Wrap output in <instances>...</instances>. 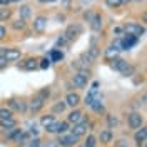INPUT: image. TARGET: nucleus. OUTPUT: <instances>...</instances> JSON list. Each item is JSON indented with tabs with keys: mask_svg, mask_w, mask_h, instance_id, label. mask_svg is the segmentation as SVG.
<instances>
[{
	"mask_svg": "<svg viewBox=\"0 0 147 147\" xmlns=\"http://www.w3.org/2000/svg\"><path fill=\"white\" fill-rule=\"evenodd\" d=\"M110 62H112L110 67H112L114 70L120 72L122 75H125V77H130V75H134V72H136V69L129 64L127 60H124V59H112Z\"/></svg>",
	"mask_w": 147,
	"mask_h": 147,
	"instance_id": "obj_1",
	"label": "nucleus"
},
{
	"mask_svg": "<svg viewBox=\"0 0 147 147\" xmlns=\"http://www.w3.org/2000/svg\"><path fill=\"white\" fill-rule=\"evenodd\" d=\"M122 32H125V35H132V37H136V38H139L140 35L146 34V27L130 22V24H125V25L122 27Z\"/></svg>",
	"mask_w": 147,
	"mask_h": 147,
	"instance_id": "obj_2",
	"label": "nucleus"
},
{
	"mask_svg": "<svg viewBox=\"0 0 147 147\" xmlns=\"http://www.w3.org/2000/svg\"><path fill=\"white\" fill-rule=\"evenodd\" d=\"M55 142L59 144V147H74V146H77L79 137L74 136V134H70V132H69V134H60Z\"/></svg>",
	"mask_w": 147,
	"mask_h": 147,
	"instance_id": "obj_3",
	"label": "nucleus"
},
{
	"mask_svg": "<svg viewBox=\"0 0 147 147\" xmlns=\"http://www.w3.org/2000/svg\"><path fill=\"white\" fill-rule=\"evenodd\" d=\"M127 124H129V129L137 130V129H140L144 125V117L139 112H132V114H129V117H127Z\"/></svg>",
	"mask_w": 147,
	"mask_h": 147,
	"instance_id": "obj_4",
	"label": "nucleus"
},
{
	"mask_svg": "<svg viewBox=\"0 0 147 147\" xmlns=\"http://www.w3.org/2000/svg\"><path fill=\"white\" fill-rule=\"evenodd\" d=\"M87 130H89V120L82 119L80 122H77V124L70 129V134H74V136H77V137L80 139V137H84V136L87 134Z\"/></svg>",
	"mask_w": 147,
	"mask_h": 147,
	"instance_id": "obj_5",
	"label": "nucleus"
},
{
	"mask_svg": "<svg viewBox=\"0 0 147 147\" xmlns=\"http://www.w3.org/2000/svg\"><path fill=\"white\" fill-rule=\"evenodd\" d=\"M82 32V25H79V24H74V25H69L67 27V30H65V34L62 37H64L65 40L69 42V40H72V38H75V37L79 35Z\"/></svg>",
	"mask_w": 147,
	"mask_h": 147,
	"instance_id": "obj_6",
	"label": "nucleus"
},
{
	"mask_svg": "<svg viewBox=\"0 0 147 147\" xmlns=\"http://www.w3.org/2000/svg\"><path fill=\"white\" fill-rule=\"evenodd\" d=\"M32 27H34V30H35L37 34L45 32V28H47V17H45V15H38V17H35V18H34Z\"/></svg>",
	"mask_w": 147,
	"mask_h": 147,
	"instance_id": "obj_7",
	"label": "nucleus"
},
{
	"mask_svg": "<svg viewBox=\"0 0 147 147\" xmlns=\"http://www.w3.org/2000/svg\"><path fill=\"white\" fill-rule=\"evenodd\" d=\"M134 140H136V144L137 147H144L147 142V129L142 125L140 129H137V132H136V136H134Z\"/></svg>",
	"mask_w": 147,
	"mask_h": 147,
	"instance_id": "obj_8",
	"label": "nucleus"
},
{
	"mask_svg": "<svg viewBox=\"0 0 147 147\" xmlns=\"http://www.w3.org/2000/svg\"><path fill=\"white\" fill-rule=\"evenodd\" d=\"M44 105H45V102L42 100V99H38V97H32V100L28 102V109L32 114H37V112H40V110L44 109Z\"/></svg>",
	"mask_w": 147,
	"mask_h": 147,
	"instance_id": "obj_9",
	"label": "nucleus"
},
{
	"mask_svg": "<svg viewBox=\"0 0 147 147\" xmlns=\"http://www.w3.org/2000/svg\"><path fill=\"white\" fill-rule=\"evenodd\" d=\"M64 102H65V105H69V107L75 109V107L80 104V95H79V94H75V92H69Z\"/></svg>",
	"mask_w": 147,
	"mask_h": 147,
	"instance_id": "obj_10",
	"label": "nucleus"
},
{
	"mask_svg": "<svg viewBox=\"0 0 147 147\" xmlns=\"http://www.w3.org/2000/svg\"><path fill=\"white\" fill-rule=\"evenodd\" d=\"M3 57H5L7 62H15V60H18L22 57V52H20V49H7Z\"/></svg>",
	"mask_w": 147,
	"mask_h": 147,
	"instance_id": "obj_11",
	"label": "nucleus"
},
{
	"mask_svg": "<svg viewBox=\"0 0 147 147\" xmlns=\"http://www.w3.org/2000/svg\"><path fill=\"white\" fill-rule=\"evenodd\" d=\"M84 119V114H82V110H79V109H72L70 110V114L67 115V122L69 124H77V122H80V120Z\"/></svg>",
	"mask_w": 147,
	"mask_h": 147,
	"instance_id": "obj_12",
	"label": "nucleus"
},
{
	"mask_svg": "<svg viewBox=\"0 0 147 147\" xmlns=\"http://www.w3.org/2000/svg\"><path fill=\"white\" fill-rule=\"evenodd\" d=\"M87 82H89V79H85L84 75H80V74H74L72 75V84L77 87V89H84L85 85H87Z\"/></svg>",
	"mask_w": 147,
	"mask_h": 147,
	"instance_id": "obj_13",
	"label": "nucleus"
},
{
	"mask_svg": "<svg viewBox=\"0 0 147 147\" xmlns=\"http://www.w3.org/2000/svg\"><path fill=\"white\" fill-rule=\"evenodd\" d=\"M112 139H114V134H112L110 129H104V130H100V134H99V140H100L102 144H110Z\"/></svg>",
	"mask_w": 147,
	"mask_h": 147,
	"instance_id": "obj_14",
	"label": "nucleus"
},
{
	"mask_svg": "<svg viewBox=\"0 0 147 147\" xmlns=\"http://www.w3.org/2000/svg\"><path fill=\"white\" fill-rule=\"evenodd\" d=\"M20 69H24V70H35L38 69V60L37 59H27V60H24V64L18 65Z\"/></svg>",
	"mask_w": 147,
	"mask_h": 147,
	"instance_id": "obj_15",
	"label": "nucleus"
},
{
	"mask_svg": "<svg viewBox=\"0 0 147 147\" xmlns=\"http://www.w3.org/2000/svg\"><path fill=\"white\" fill-rule=\"evenodd\" d=\"M90 28L94 32H100V28H102V15L100 13L94 15V18L90 20Z\"/></svg>",
	"mask_w": 147,
	"mask_h": 147,
	"instance_id": "obj_16",
	"label": "nucleus"
},
{
	"mask_svg": "<svg viewBox=\"0 0 147 147\" xmlns=\"http://www.w3.org/2000/svg\"><path fill=\"white\" fill-rule=\"evenodd\" d=\"M136 44H137V38L132 37V35H125L122 38V49H124V50H129L130 47H134Z\"/></svg>",
	"mask_w": 147,
	"mask_h": 147,
	"instance_id": "obj_17",
	"label": "nucleus"
},
{
	"mask_svg": "<svg viewBox=\"0 0 147 147\" xmlns=\"http://www.w3.org/2000/svg\"><path fill=\"white\" fill-rule=\"evenodd\" d=\"M30 15H32V10H30L28 5H22V7L18 9V17L22 18V20H25V22H27L28 18H30Z\"/></svg>",
	"mask_w": 147,
	"mask_h": 147,
	"instance_id": "obj_18",
	"label": "nucleus"
},
{
	"mask_svg": "<svg viewBox=\"0 0 147 147\" xmlns=\"http://www.w3.org/2000/svg\"><path fill=\"white\" fill-rule=\"evenodd\" d=\"M0 127L3 129V130H9V129H13V127H17V120L13 119H3V120H0Z\"/></svg>",
	"mask_w": 147,
	"mask_h": 147,
	"instance_id": "obj_19",
	"label": "nucleus"
},
{
	"mask_svg": "<svg viewBox=\"0 0 147 147\" xmlns=\"http://www.w3.org/2000/svg\"><path fill=\"white\" fill-rule=\"evenodd\" d=\"M12 18V9L9 7H0V22H7Z\"/></svg>",
	"mask_w": 147,
	"mask_h": 147,
	"instance_id": "obj_20",
	"label": "nucleus"
},
{
	"mask_svg": "<svg viewBox=\"0 0 147 147\" xmlns=\"http://www.w3.org/2000/svg\"><path fill=\"white\" fill-rule=\"evenodd\" d=\"M10 27L13 28V30H25L27 22H25V20H22V18H17V20H13V22L10 24Z\"/></svg>",
	"mask_w": 147,
	"mask_h": 147,
	"instance_id": "obj_21",
	"label": "nucleus"
},
{
	"mask_svg": "<svg viewBox=\"0 0 147 147\" xmlns=\"http://www.w3.org/2000/svg\"><path fill=\"white\" fill-rule=\"evenodd\" d=\"M69 129H70V124H69L67 120L57 122V136H60V134H65V132H67Z\"/></svg>",
	"mask_w": 147,
	"mask_h": 147,
	"instance_id": "obj_22",
	"label": "nucleus"
},
{
	"mask_svg": "<svg viewBox=\"0 0 147 147\" xmlns=\"http://www.w3.org/2000/svg\"><path fill=\"white\" fill-rule=\"evenodd\" d=\"M32 140V136H30V132H22V136H20V139L17 140V144L20 147H24L25 144H28Z\"/></svg>",
	"mask_w": 147,
	"mask_h": 147,
	"instance_id": "obj_23",
	"label": "nucleus"
},
{
	"mask_svg": "<svg viewBox=\"0 0 147 147\" xmlns=\"http://www.w3.org/2000/svg\"><path fill=\"white\" fill-rule=\"evenodd\" d=\"M90 107H92V110H94V112H97V114H105V105H104L100 100L92 102Z\"/></svg>",
	"mask_w": 147,
	"mask_h": 147,
	"instance_id": "obj_24",
	"label": "nucleus"
},
{
	"mask_svg": "<svg viewBox=\"0 0 147 147\" xmlns=\"http://www.w3.org/2000/svg\"><path fill=\"white\" fill-rule=\"evenodd\" d=\"M49 59H50V62H59V60L64 59V54H62L59 49H54V50L50 52V57H49Z\"/></svg>",
	"mask_w": 147,
	"mask_h": 147,
	"instance_id": "obj_25",
	"label": "nucleus"
},
{
	"mask_svg": "<svg viewBox=\"0 0 147 147\" xmlns=\"http://www.w3.org/2000/svg\"><path fill=\"white\" fill-rule=\"evenodd\" d=\"M13 117V112L9 107H0V120L3 119H12Z\"/></svg>",
	"mask_w": 147,
	"mask_h": 147,
	"instance_id": "obj_26",
	"label": "nucleus"
},
{
	"mask_svg": "<svg viewBox=\"0 0 147 147\" xmlns=\"http://www.w3.org/2000/svg\"><path fill=\"white\" fill-rule=\"evenodd\" d=\"M55 122V117H54V114H49V115H44L42 119H40V124L44 125V127H49L50 124H54Z\"/></svg>",
	"mask_w": 147,
	"mask_h": 147,
	"instance_id": "obj_27",
	"label": "nucleus"
},
{
	"mask_svg": "<svg viewBox=\"0 0 147 147\" xmlns=\"http://www.w3.org/2000/svg\"><path fill=\"white\" fill-rule=\"evenodd\" d=\"M49 95H50V90H49V87H44V89H40V90L35 94V97H38V99H42V100L45 102L47 99H49Z\"/></svg>",
	"mask_w": 147,
	"mask_h": 147,
	"instance_id": "obj_28",
	"label": "nucleus"
},
{
	"mask_svg": "<svg viewBox=\"0 0 147 147\" xmlns=\"http://www.w3.org/2000/svg\"><path fill=\"white\" fill-rule=\"evenodd\" d=\"M65 109H67L65 102H57V104H54V107H52V112L54 114H62Z\"/></svg>",
	"mask_w": 147,
	"mask_h": 147,
	"instance_id": "obj_29",
	"label": "nucleus"
},
{
	"mask_svg": "<svg viewBox=\"0 0 147 147\" xmlns=\"http://www.w3.org/2000/svg\"><path fill=\"white\" fill-rule=\"evenodd\" d=\"M87 54L90 55L94 60H97V57L100 55V50H99V47H97V45H92L90 49H87Z\"/></svg>",
	"mask_w": 147,
	"mask_h": 147,
	"instance_id": "obj_30",
	"label": "nucleus"
},
{
	"mask_svg": "<svg viewBox=\"0 0 147 147\" xmlns=\"http://www.w3.org/2000/svg\"><path fill=\"white\" fill-rule=\"evenodd\" d=\"M50 64H52V62H50V59H49V57H44V59H40V60H38V69L47 70V69L50 67Z\"/></svg>",
	"mask_w": 147,
	"mask_h": 147,
	"instance_id": "obj_31",
	"label": "nucleus"
},
{
	"mask_svg": "<svg viewBox=\"0 0 147 147\" xmlns=\"http://www.w3.org/2000/svg\"><path fill=\"white\" fill-rule=\"evenodd\" d=\"M105 5L109 9H119V7H122V2L120 0H105Z\"/></svg>",
	"mask_w": 147,
	"mask_h": 147,
	"instance_id": "obj_32",
	"label": "nucleus"
},
{
	"mask_svg": "<svg viewBox=\"0 0 147 147\" xmlns=\"http://www.w3.org/2000/svg\"><path fill=\"white\" fill-rule=\"evenodd\" d=\"M95 144H97V139L94 137V136H89L87 140L84 142V147H95Z\"/></svg>",
	"mask_w": 147,
	"mask_h": 147,
	"instance_id": "obj_33",
	"label": "nucleus"
},
{
	"mask_svg": "<svg viewBox=\"0 0 147 147\" xmlns=\"http://www.w3.org/2000/svg\"><path fill=\"white\" fill-rule=\"evenodd\" d=\"M107 124H109V127H117L119 125V120H117V117H114V115H107Z\"/></svg>",
	"mask_w": 147,
	"mask_h": 147,
	"instance_id": "obj_34",
	"label": "nucleus"
},
{
	"mask_svg": "<svg viewBox=\"0 0 147 147\" xmlns=\"http://www.w3.org/2000/svg\"><path fill=\"white\" fill-rule=\"evenodd\" d=\"M27 147H42V140L38 137H35V139H32L30 142H28V146Z\"/></svg>",
	"mask_w": 147,
	"mask_h": 147,
	"instance_id": "obj_35",
	"label": "nucleus"
},
{
	"mask_svg": "<svg viewBox=\"0 0 147 147\" xmlns=\"http://www.w3.org/2000/svg\"><path fill=\"white\" fill-rule=\"evenodd\" d=\"M94 15H95V12H92V10H89V12H85V13H84V20H87V22L90 24V20L94 18Z\"/></svg>",
	"mask_w": 147,
	"mask_h": 147,
	"instance_id": "obj_36",
	"label": "nucleus"
},
{
	"mask_svg": "<svg viewBox=\"0 0 147 147\" xmlns=\"http://www.w3.org/2000/svg\"><path fill=\"white\" fill-rule=\"evenodd\" d=\"M42 147H59V144L55 140H47V142H42Z\"/></svg>",
	"mask_w": 147,
	"mask_h": 147,
	"instance_id": "obj_37",
	"label": "nucleus"
},
{
	"mask_svg": "<svg viewBox=\"0 0 147 147\" xmlns=\"http://www.w3.org/2000/svg\"><path fill=\"white\" fill-rule=\"evenodd\" d=\"M115 147H129V144H127L125 139H119V140L115 142Z\"/></svg>",
	"mask_w": 147,
	"mask_h": 147,
	"instance_id": "obj_38",
	"label": "nucleus"
},
{
	"mask_svg": "<svg viewBox=\"0 0 147 147\" xmlns=\"http://www.w3.org/2000/svg\"><path fill=\"white\" fill-rule=\"evenodd\" d=\"M5 37H7V28L3 25H0V40H3Z\"/></svg>",
	"mask_w": 147,
	"mask_h": 147,
	"instance_id": "obj_39",
	"label": "nucleus"
},
{
	"mask_svg": "<svg viewBox=\"0 0 147 147\" xmlns=\"http://www.w3.org/2000/svg\"><path fill=\"white\" fill-rule=\"evenodd\" d=\"M7 64H9V62L5 60V57H3V55H0V70H2V69H5Z\"/></svg>",
	"mask_w": 147,
	"mask_h": 147,
	"instance_id": "obj_40",
	"label": "nucleus"
},
{
	"mask_svg": "<svg viewBox=\"0 0 147 147\" xmlns=\"http://www.w3.org/2000/svg\"><path fill=\"white\" fill-rule=\"evenodd\" d=\"M9 3H10V0H0V5L2 7H9Z\"/></svg>",
	"mask_w": 147,
	"mask_h": 147,
	"instance_id": "obj_41",
	"label": "nucleus"
},
{
	"mask_svg": "<svg viewBox=\"0 0 147 147\" xmlns=\"http://www.w3.org/2000/svg\"><path fill=\"white\" fill-rule=\"evenodd\" d=\"M40 3H52V2H55V0H38Z\"/></svg>",
	"mask_w": 147,
	"mask_h": 147,
	"instance_id": "obj_42",
	"label": "nucleus"
},
{
	"mask_svg": "<svg viewBox=\"0 0 147 147\" xmlns=\"http://www.w3.org/2000/svg\"><path fill=\"white\" fill-rule=\"evenodd\" d=\"M120 2H122V5H124V3H129V2H132V0H120Z\"/></svg>",
	"mask_w": 147,
	"mask_h": 147,
	"instance_id": "obj_43",
	"label": "nucleus"
},
{
	"mask_svg": "<svg viewBox=\"0 0 147 147\" xmlns=\"http://www.w3.org/2000/svg\"><path fill=\"white\" fill-rule=\"evenodd\" d=\"M12 2H22V0H10V3H12Z\"/></svg>",
	"mask_w": 147,
	"mask_h": 147,
	"instance_id": "obj_44",
	"label": "nucleus"
}]
</instances>
